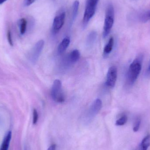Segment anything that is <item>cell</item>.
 <instances>
[{"mask_svg": "<svg viewBox=\"0 0 150 150\" xmlns=\"http://www.w3.org/2000/svg\"><path fill=\"white\" fill-rule=\"evenodd\" d=\"M114 43V38L112 37H111L109 39L108 43L106 45L105 48H104L103 54L105 57L108 56V55H109V54L112 52L113 47Z\"/></svg>", "mask_w": 150, "mask_h": 150, "instance_id": "11", "label": "cell"}, {"mask_svg": "<svg viewBox=\"0 0 150 150\" xmlns=\"http://www.w3.org/2000/svg\"><path fill=\"white\" fill-rule=\"evenodd\" d=\"M148 72H149V73L150 74V62L149 65V69H148Z\"/></svg>", "mask_w": 150, "mask_h": 150, "instance_id": "25", "label": "cell"}, {"mask_svg": "<svg viewBox=\"0 0 150 150\" xmlns=\"http://www.w3.org/2000/svg\"><path fill=\"white\" fill-rule=\"evenodd\" d=\"M99 0H87L86 4L83 19V28H85L92 18L96 11L97 5Z\"/></svg>", "mask_w": 150, "mask_h": 150, "instance_id": "2", "label": "cell"}, {"mask_svg": "<svg viewBox=\"0 0 150 150\" xmlns=\"http://www.w3.org/2000/svg\"><path fill=\"white\" fill-rule=\"evenodd\" d=\"M7 38H8V41L9 45L11 46H13V40H12V37H11V32L10 30L8 31V33H7Z\"/></svg>", "mask_w": 150, "mask_h": 150, "instance_id": "21", "label": "cell"}, {"mask_svg": "<svg viewBox=\"0 0 150 150\" xmlns=\"http://www.w3.org/2000/svg\"><path fill=\"white\" fill-rule=\"evenodd\" d=\"M70 43V38L66 37L62 40L58 48V52L59 54L63 53L69 46Z\"/></svg>", "mask_w": 150, "mask_h": 150, "instance_id": "9", "label": "cell"}, {"mask_svg": "<svg viewBox=\"0 0 150 150\" xmlns=\"http://www.w3.org/2000/svg\"><path fill=\"white\" fill-rule=\"evenodd\" d=\"M102 106V101L100 99H96L93 101L85 117L84 121L86 123H89L92 121L100 111Z\"/></svg>", "mask_w": 150, "mask_h": 150, "instance_id": "5", "label": "cell"}, {"mask_svg": "<svg viewBox=\"0 0 150 150\" xmlns=\"http://www.w3.org/2000/svg\"><path fill=\"white\" fill-rule=\"evenodd\" d=\"M139 21L145 23L150 20V10L147 11L140 14L138 16Z\"/></svg>", "mask_w": 150, "mask_h": 150, "instance_id": "16", "label": "cell"}, {"mask_svg": "<svg viewBox=\"0 0 150 150\" xmlns=\"http://www.w3.org/2000/svg\"><path fill=\"white\" fill-rule=\"evenodd\" d=\"M52 98L57 103H63L65 101V95L62 89L61 82L59 79L54 80L51 92Z\"/></svg>", "mask_w": 150, "mask_h": 150, "instance_id": "4", "label": "cell"}, {"mask_svg": "<svg viewBox=\"0 0 150 150\" xmlns=\"http://www.w3.org/2000/svg\"><path fill=\"white\" fill-rule=\"evenodd\" d=\"M114 8L112 4H110L108 5L106 10L105 17L104 22V31L103 36L106 38L111 31L114 22Z\"/></svg>", "mask_w": 150, "mask_h": 150, "instance_id": "3", "label": "cell"}, {"mask_svg": "<svg viewBox=\"0 0 150 150\" xmlns=\"http://www.w3.org/2000/svg\"><path fill=\"white\" fill-rule=\"evenodd\" d=\"M56 145L55 144H53L50 146L47 149V150H56Z\"/></svg>", "mask_w": 150, "mask_h": 150, "instance_id": "23", "label": "cell"}, {"mask_svg": "<svg viewBox=\"0 0 150 150\" xmlns=\"http://www.w3.org/2000/svg\"><path fill=\"white\" fill-rule=\"evenodd\" d=\"M38 111L36 109H34L33 110V125H35L38 122Z\"/></svg>", "mask_w": 150, "mask_h": 150, "instance_id": "19", "label": "cell"}, {"mask_svg": "<svg viewBox=\"0 0 150 150\" xmlns=\"http://www.w3.org/2000/svg\"><path fill=\"white\" fill-rule=\"evenodd\" d=\"M79 1L76 0L73 4L72 8V17H71V24L73 23L75 19L76 18L77 16L78 13L79 8Z\"/></svg>", "mask_w": 150, "mask_h": 150, "instance_id": "12", "label": "cell"}, {"mask_svg": "<svg viewBox=\"0 0 150 150\" xmlns=\"http://www.w3.org/2000/svg\"><path fill=\"white\" fill-rule=\"evenodd\" d=\"M127 121V116L125 115H123L116 121V122H115V125L118 126H123L124 124H126Z\"/></svg>", "mask_w": 150, "mask_h": 150, "instance_id": "18", "label": "cell"}, {"mask_svg": "<svg viewBox=\"0 0 150 150\" xmlns=\"http://www.w3.org/2000/svg\"><path fill=\"white\" fill-rule=\"evenodd\" d=\"M44 45L45 42L41 40L38 41L33 47L30 55V60L33 63H35L38 59L44 48Z\"/></svg>", "mask_w": 150, "mask_h": 150, "instance_id": "6", "label": "cell"}, {"mask_svg": "<svg viewBox=\"0 0 150 150\" xmlns=\"http://www.w3.org/2000/svg\"><path fill=\"white\" fill-rule=\"evenodd\" d=\"M18 25H19L20 34L23 35L25 33L26 30L27 21L26 19L24 18L20 19L18 22Z\"/></svg>", "mask_w": 150, "mask_h": 150, "instance_id": "17", "label": "cell"}, {"mask_svg": "<svg viewBox=\"0 0 150 150\" xmlns=\"http://www.w3.org/2000/svg\"><path fill=\"white\" fill-rule=\"evenodd\" d=\"M150 146V135L145 137L142 141L139 150H147Z\"/></svg>", "mask_w": 150, "mask_h": 150, "instance_id": "15", "label": "cell"}, {"mask_svg": "<svg viewBox=\"0 0 150 150\" xmlns=\"http://www.w3.org/2000/svg\"><path fill=\"white\" fill-rule=\"evenodd\" d=\"M141 120L139 118H138L136 120L134 124V128H133V130L134 132H136L138 131L139 128H140V125H141Z\"/></svg>", "mask_w": 150, "mask_h": 150, "instance_id": "20", "label": "cell"}, {"mask_svg": "<svg viewBox=\"0 0 150 150\" xmlns=\"http://www.w3.org/2000/svg\"><path fill=\"white\" fill-rule=\"evenodd\" d=\"M143 56H139L130 64L127 73L128 80L133 84L138 78L142 66Z\"/></svg>", "mask_w": 150, "mask_h": 150, "instance_id": "1", "label": "cell"}, {"mask_svg": "<svg viewBox=\"0 0 150 150\" xmlns=\"http://www.w3.org/2000/svg\"><path fill=\"white\" fill-rule=\"evenodd\" d=\"M118 75V69L115 66H112L109 68L107 74L105 84L107 86L113 87L116 83Z\"/></svg>", "mask_w": 150, "mask_h": 150, "instance_id": "7", "label": "cell"}, {"mask_svg": "<svg viewBox=\"0 0 150 150\" xmlns=\"http://www.w3.org/2000/svg\"><path fill=\"white\" fill-rule=\"evenodd\" d=\"M11 132H8L6 135L5 136L4 139L0 150H8L10 142L11 139Z\"/></svg>", "mask_w": 150, "mask_h": 150, "instance_id": "14", "label": "cell"}, {"mask_svg": "<svg viewBox=\"0 0 150 150\" xmlns=\"http://www.w3.org/2000/svg\"><path fill=\"white\" fill-rule=\"evenodd\" d=\"M7 0H0V4H3Z\"/></svg>", "mask_w": 150, "mask_h": 150, "instance_id": "24", "label": "cell"}, {"mask_svg": "<svg viewBox=\"0 0 150 150\" xmlns=\"http://www.w3.org/2000/svg\"><path fill=\"white\" fill-rule=\"evenodd\" d=\"M80 57V53L77 49L73 50L68 57V62L70 64H74L78 61Z\"/></svg>", "mask_w": 150, "mask_h": 150, "instance_id": "10", "label": "cell"}, {"mask_svg": "<svg viewBox=\"0 0 150 150\" xmlns=\"http://www.w3.org/2000/svg\"><path fill=\"white\" fill-rule=\"evenodd\" d=\"M36 0H24V5L25 7L30 6Z\"/></svg>", "mask_w": 150, "mask_h": 150, "instance_id": "22", "label": "cell"}, {"mask_svg": "<svg viewBox=\"0 0 150 150\" xmlns=\"http://www.w3.org/2000/svg\"><path fill=\"white\" fill-rule=\"evenodd\" d=\"M66 13L63 12L56 16L53 20L52 25V32L54 34L58 33L62 28L65 23Z\"/></svg>", "mask_w": 150, "mask_h": 150, "instance_id": "8", "label": "cell"}, {"mask_svg": "<svg viewBox=\"0 0 150 150\" xmlns=\"http://www.w3.org/2000/svg\"><path fill=\"white\" fill-rule=\"evenodd\" d=\"M97 33L94 31L89 33L86 39V45L88 47H92L97 38Z\"/></svg>", "mask_w": 150, "mask_h": 150, "instance_id": "13", "label": "cell"}, {"mask_svg": "<svg viewBox=\"0 0 150 150\" xmlns=\"http://www.w3.org/2000/svg\"><path fill=\"white\" fill-rule=\"evenodd\" d=\"M24 150H29V149L28 148H27V147H25V148Z\"/></svg>", "mask_w": 150, "mask_h": 150, "instance_id": "26", "label": "cell"}]
</instances>
